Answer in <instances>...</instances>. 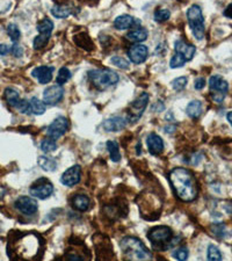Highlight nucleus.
Wrapping results in <instances>:
<instances>
[{
	"instance_id": "nucleus-3",
	"label": "nucleus",
	"mask_w": 232,
	"mask_h": 261,
	"mask_svg": "<svg viewBox=\"0 0 232 261\" xmlns=\"http://www.w3.org/2000/svg\"><path fill=\"white\" fill-rule=\"evenodd\" d=\"M88 79L93 84L94 87L103 91L115 86L119 83L120 77L116 72L108 70V68H97V70H91L88 72Z\"/></svg>"
},
{
	"instance_id": "nucleus-27",
	"label": "nucleus",
	"mask_w": 232,
	"mask_h": 261,
	"mask_svg": "<svg viewBox=\"0 0 232 261\" xmlns=\"http://www.w3.org/2000/svg\"><path fill=\"white\" fill-rule=\"evenodd\" d=\"M37 31L40 34L50 35L51 36V33L54 31V22H52L50 19H43V20L37 24Z\"/></svg>"
},
{
	"instance_id": "nucleus-42",
	"label": "nucleus",
	"mask_w": 232,
	"mask_h": 261,
	"mask_svg": "<svg viewBox=\"0 0 232 261\" xmlns=\"http://www.w3.org/2000/svg\"><path fill=\"white\" fill-rule=\"evenodd\" d=\"M224 15L227 16V18H230L232 19V4L231 5H229L227 8H225V11H224Z\"/></svg>"
},
{
	"instance_id": "nucleus-14",
	"label": "nucleus",
	"mask_w": 232,
	"mask_h": 261,
	"mask_svg": "<svg viewBox=\"0 0 232 261\" xmlns=\"http://www.w3.org/2000/svg\"><path fill=\"white\" fill-rule=\"evenodd\" d=\"M146 145H148L149 152L152 156H158L164 151V142H163L162 137L157 135L155 132H151L146 138Z\"/></svg>"
},
{
	"instance_id": "nucleus-15",
	"label": "nucleus",
	"mask_w": 232,
	"mask_h": 261,
	"mask_svg": "<svg viewBox=\"0 0 232 261\" xmlns=\"http://www.w3.org/2000/svg\"><path fill=\"white\" fill-rule=\"evenodd\" d=\"M126 126H127V119H124V117H121V116L109 117V119H107L102 123L103 129L109 132L121 131V130H123L124 128H126Z\"/></svg>"
},
{
	"instance_id": "nucleus-40",
	"label": "nucleus",
	"mask_w": 232,
	"mask_h": 261,
	"mask_svg": "<svg viewBox=\"0 0 232 261\" xmlns=\"http://www.w3.org/2000/svg\"><path fill=\"white\" fill-rule=\"evenodd\" d=\"M204 86H205V79H204L203 77H199L198 79L195 80V83H194L195 90L201 91V90L204 89Z\"/></svg>"
},
{
	"instance_id": "nucleus-25",
	"label": "nucleus",
	"mask_w": 232,
	"mask_h": 261,
	"mask_svg": "<svg viewBox=\"0 0 232 261\" xmlns=\"http://www.w3.org/2000/svg\"><path fill=\"white\" fill-rule=\"evenodd\" d=\"M106 148H107V151L109 152L110 159H112L114 163H117L121 161V153H120V149H119V144H117V142L107 141Z\"/></svg>"
},
{
	"instance_id": "nucleus-22",
	"label": "nucleus",
	"mask_w": 232,
	"mask_h": 261,
	"mask_svg": "<svg viewBox=\"0 0 232 261\" xmlns=\"http://www.w3.org/2000/svg\"><path fill=\"white\" fill-rule=\"evenodd\" d=\"M29 109H31L32 114H35V115H42V114L45 113V103L43 101H41L37 98H32L29 100Z\"/></svg>"
},
{
	"instance_id": "nucleus-10",
	"label": "nucleus",
	"mask_w": 232,
	"mask_h": 261,
	"mask_svg": "<svg viewBox=\"0 0 232 261\" xmlns=\"http://www.w3.org/2000/svg\"><path fill=\"white\" fill-rule=\"evenodd\" d=\"M64 97V89L61 85H52L44 90L43 92V102L45 104H55L60 103Z\"/></svg>"
},
{
	"instance_id": "nucleus-43",
	"label": "nucleus",
	"mask_w": 232,
	"mask_h": 261,
	"mask_svg": "<svg viewBox=\"0 0 232 261\" xmlns=\"http://www.w3.org/2000/svg\"><path fill=\"white\" fill-rule=\"evenodd\" d=\"M227 119H228V121H229V123H230V125L232 126V112H230V113L228 114V115H227Z\"/></svg>"
},
{
	"instance_id": "nucleus-19",
	"label": "nucleus",
	"mask_w": 232,
	"mask_h": 261,
	"mask_svg": "<svg viewBox=\"0 0 232 261\" xmlns=\"http://www.w3.org/2000/svg\"><path fill=\"white\" fill-rule=\"evenodd\" d=\"M149 36V32L148 29L138 27L136 29H133L127 33V40H129L130 42H133V43H140V42L145 41Z\"/></svg>"
},
{
	"instance_id": "nucleus-41",
	"label": "nucleus",
	"mask_w": 232,
	"mask_h": 261,
	"mask_svg": "<svg viewBox=\"0 0 232 261\" xmlns=\"http://www.w3.org/2000/svg\"><path fill=\"white\" fill-rule=\"evenodd\" d=\"M9 52H11V47H8L7 44H0V55L6 56Z\"/></svg>"
},
{
	"instance_id": "nucleus-39",
	"label": "nucleus",
	"mask_w": 232,
	"mask_h": 261,
	"mask_svg": "<svg viewBox=\"0 0 232 261\" xmlns=\"http://www.w3.org/2000/svg\"><path fill=\"white\" fill-rule=\"evenodd\" d=\"M11 52L13 54V56L19 58V57H21L22 55H24V49H22V47H20L19 44L14 43V45H13V47L11 48Z\"/></svg>"
},
{
	"instance_id": "nucleus-4",
	"label": "nucleus",
	"mask_w": 232,
	"mask_h": 261,
	"mask_svg": "<svg viewBox=\"0 0 232 261\" xmlns=\"http://www.w3.org/2000/svg\"><path fill=\"white\" fill-rule=\"evenodd\" d=\"M187 19L189 27L192 29L193 35L196 40L201 41L204 37V19L202 14V9L199 5H193L187 11Z\"/></svg>"
},
{
	"instance_id": "nucleus-38",
	"label": "nucleus",
	"mask_w": 232,
	"mask_h": 261,
	"mask_svg": "<svg viewBox=\"0 0 232 261\" xmlns=\"http://www.w3.org/2000/svg\"><path fill=\"white\" fill-rule=\"evenodd\" d=\"M16 109H19V112L22 114H29L31 113V109H29V101L21 99L20 102L16 106Z\"/></svg>"
},
{
	"instance_id": "nucleus-18",
	"label": "nucleus",
	"mask_w": 232,
	"mask_h": 261,
	"mask_svg": "<svg viewBox=\"0 0 232 261\" xmlns=\"http://www.w3.org/2000/svg\"><path fill=\"white\" fill-rule=\"evenodd\" d=\"M136 24H139V21H137L136 19H133L132 15L128 14H123L117 16L114 21V27L119 31H124V29H129L132 28L133 26H135Z\"/></svg>"
},
{
	"instance_id": "nucleus-9",
	"label": "nucleus",
	"mask_w": 232,
	"mask_h": 261,
	"mask_svg": "<svg viewBox=\"0 0 232 261\" xmlns=\"http://www.w3.org/2000/svg\"><path fill=\"white\" fill-rule=\"evenodd\" d=\"M68 126L70 125H68L66 117L58 116L49 125L47 129V135L48 137H50V138L56 141V139L60 138V137L63 136L64 133L67 131Z\"/></svg>"
},
{
	"instance_id": "nucleus-33",
	"label": "nucleus",
	"mask_w": 232,
	"mask_h": 261,
	"mask_svg": "<svg viewBox=\"0 0 232 261\" xmlns=\"http://www.w3.org/2000/svg\"><path fill=\"white\" fill-rule=\"evenodd\" d=\"M171 16V12L166 8H158L155 12V20L157 22H164L167 21Z\"/></svg>"
},
{
	"instance_id": "nucleus-37",
	"label": "nucleus",
	"mask_w": 232,
	"mask_h": 261,
	"mask_svg": "<svg viewBox=\"0 0 232 261\" xmlns=\"http://www.w3.org/2000/svg\"><path fill=\"white\" fill-rule=\"evenodd\" d=\"M188 256H189L188 250L186 249V247H180V249L175 250L174 252H173V258H175V259H178L180 261L187 260Z\"/></svg>"
},
{
	"instance_id": "nucleus-20",
	"label": "nucleus",
	"mask_w": 232,
	"mask_h": 261,
	"mask_svg": "<svg viewBox=\"0 0 232 261\" xmlns=\"http://www.w3.org/2000/svg\"><path fill=\"white\" fill-rule=\"evenodd\" d=\"M71 203H72V207L78 211H86L88 208H90L91 201L90 197L85 194H77L74 195L71 200Z\"/></svg>"
},
{
	"instance_id": "nucleus-11",
	"label": "nucleus",
	"mask_w": 232,
	"mask_h": 261,
	"mask_svg": "<svg viewBox=\"0 0 232 261\" xmlns=\"http://www.w3.org/2000/svg\"><path fill=\"white\" fill-rule=\"evenodd\" d=\"M15 208L26 216H32L37 211L38 204L33 197L29 196H20L15 201Z\"/></svg>"
},
{
	"instance_id": "nucleus-2",
	"label": "nucleus",
	"mask_w": 232,
	"mask_h": 261,
	"mask_svg": "<svg viewBox=\"0 0 232 261\" xmlns=\"http://www.w3.org/2000/svg\"><path fill=\"white\" fill-rule=\"evenodd\" d=\"M120 246L124 256L130 260H150L153 257L148 247L135 237H124Z\"/></svg>"
},
{
	"instance_id": "nucleus-6",
	"label": "nucleus",
	"mask_w": 232,
	"mask_h": 261,
	"mask_svg": "<svg viewBox=\"0 0 232 261\" xmlns=\"http://www.w3.org/2000/svg\"><path fill=\"white\" fill-rule=\"evenodd\" d=\"M209 89L212 92V99L216 101V102H222L229 90V84L221 76L215 74V76H211L210 79H209Z\"/></svg>"
},
{
	"instance_id": "nucleus-34",
	"label": "nucleus",
	"mask_w": 232,
	"mask_h": 261,
	"mask_svg": "<svg viewBox=\"0 0 232 261\" xmlns=\"http://www.w3.org/2000/svg\"><path fill=\"white\" fill-rule=\"evenodd\" d=\"M186 61L184 56L180 54H178V52H175V55L171 58V62H169V66H171L172 68H178V67H181L184 66V65L186 64Z\"/></svg>"
},
{
	"instance_id": "nucleus-29",
	"label": "nucleus",
	"mask_w": 232,
	"mask_h": 261,
	"mask_svg": "<svg viewBox=\"0 0 232 261\" xmlns=\"http://www.w3.org/2000/svg\"><path fill=\"white\" fill-rule=\"evenodd\" d=\"M7 34L14 43H16V42L20 40V37H21L20 29H19V27L15 24H9L7 26Z\"/></svg>"
},
{
	"instance_id": "nucleus-16",
	"label": "nucleus",
	"mask_w": 232,
	"mask_h": 261,
	"mask_svg": "<svg viewBox=\"0 0 232 261\" xmlns=\"http://www.w3.org/2000/svg\"><path fill=\"white\" fill-rule=\"evenodd\" d=\"M52 73H54V66H37L32 71V76L36 78L40 84H48L52 79Z\"/></svg>"
},
{
	"instance_id": "nucleus-8",
	"label": "nucleus",
	"mask_w": 232,
	"mask_h": 261,
	"mask_svg": "<svg viewBox=\"0 0 232 261\" xmlns=\"http://www.w3.org/2000/svg\"><path fill=\"white\" fill-rule=\"evenodd\" d=\"M29 193L34 197L40 198V200H45L50 197L54 193V185L51 184L48 179H40L29 189Z\"/></svg>"
},
{
	"instance_id": "nucleus-17",
	"label": "nucleus",
	"mask_w": 232,
	"mask_h": 261,
	"mask_svg": "<svg viewBox=\"0 0 232 261\" xmlns=\"http://www.w3.org/2000/svg\"><path fill=\"white\" fill-rule=\"evenodd\" d=\"M174 50L175 52H178V54L182 55L186 61L189 62L193 60V57H194V55L196 52V48L193 44L186 43L185 41L178 40L174 44Z\"/></svg>"
},
{
	"instance_id": "nucleus-28",
	"label": "nucleus",
	"mask_w": 232,
	"mask_h": 261,
	"mask_svg": "<svg viewBox=\"0 0 232 261\" xmlns=\"http://www.w3.org/2000/svg\"><path fill=\"white\" fill-rule=\"evenodd\" d=\"M50 35H44V34H38L36 37L33 41V45H34V49L36 50H40V49H43L45 45L49 43L50 41Z\"/></svg>"
},
{
	"instance_id": "nucleus-13",
	"label": "nucleus",
	"mask_w": 232,
	"mask_h": 261,
	"mask_svg": "<svg viewBox=\"0 0 232 261\" xmlns=\"http://www.w3.org/2000/svg\"><path fill=\"white\" fill-rule=\"evenodd\" d=\"M81 177V168L79 165H73L72 167H68L63 173L61 178V182L66 187H72V186L79 184Z\"/></svg>"
},
{
	"instance_id": "nucleus-31",
	"label": "nucleus",
	"mask_w": 232,
	"mask_h": 261,
	"mask_svg": "<svg viewBox=\"0 0 232 261\" xmlns=\"http://www.w3.org/2000/svg\"><path fill=\"white\" fill-rule=\"evenodd\" d=\"M70 78H71V72H70V70H68L67 67H62L60 68V71H58V76L56 78V81H57V84L58 85H64L65 83H67L68 80H70Z\"/></svg>"
},
{
	"instance_id": "nucleus-1",
	"label": "nucleus",
	"mask_w": 232,
	"mask_h": 261,
	"mask_svg": "<svg viewBox=\"0 0 232 261\" xmlns=\"http://www.w3.org/2000/svg\"><path fill=\"white\" fill-rule=\"evenodd\" d=\"M174 193L184 202H192L198 197L199 188L191 171L184 167H176L168 175Z\"/></svg>"
},
{
	"instance_id": "nucleus-12",
	"label": "nucleus",
	"mask_w": 232,
	"mask_h": 261,
	"mask_svg": "<svg viewBox=\"0 0 232 261\" xmlns=\"http://www.w3.org/2000/svg\"><path fill=\"white\" fill-rule=\"evenodd\" d=\"M148 55H149L148 47L140 43H135L133 45H132L128 50L129 60L135 64L144 63L146 58H148Z\"/></svg>"
},
{
	"instance_id": "nucleus-7",
	"label": "nucleus",
	"mask_w": 232,
	"mask_h": 261,
	"mask_svg": "<svg viewBox=\"0 0 232 261\" xmlns=\"http://www.w3.org/2000/svg\"><path fill=\"white\" fill-rule=\"evenodd\" d=\"M173 232L172 229L165 225H158V227L152 228L149 231L148 238L152 241L153 245H164L172 240Z\"/></svg>"
},
{
	"instance_id": "nucleus-26",
	"label": "nucleus",
	"mask_w": 232,
	"mask_h": 261,
	"mask_svg": "<svg viewBox=\"0 0 232 261\" xmlns=\"http://www.w3.org/2000/svg\"><path fill=\"white\" fill-rule=\"evenodd\" d=\"M72 9L67 6H63V5H56L51 8V14L52 16L57 19H65L67 18L68 15L71 14Z\"/></svg>"
},
{
	"instance_id": "nucleus-23",
	"label": "nucleus",
	"mask_w": 232,
	"mask_h": 261,
	"mask_svg": "<svg viewBox=\"0 0 232 261\" xmlns=\"http://www.w3.org/2000/svg\"><path fill=\"white\" fill-rule=\"evenodd\" d=\"M38 165L41 166L42 169L47 172H54L57 168V162L50 157L41 156L38 157Z\"/></svg>"
},
{
	"instance_id": "nucleus-21",
	"label": "nucleus",
	"mask_w": 232,
	"mask_h": 261,
	"mask_svg": "<svg viewBox=\"0 0 232 261\" xmlns=\"http://www.w3.org/2000/svg\"><path fill=\"white\" fill-rule=\"evenodd\" d=\"M186 113L191 119H199L202 114V102L199 100L191 101L188 103L187 108H186Z\"/></svg>"
},
{
	"instance_id": "nucleus-30",
	"label": "nucleus",
	"mask_w": 232,
	"mask_h": 261,
	"mask_svg": "<svg viewBox=\"0 0 232 261\" xmlns=\"http://www.w3.org/2000/svg\"><path fill=\"white\" fill-rule=\"evenodd\" d=\"M56 149H57V143H56V141H55V139L50 138V137L43 139V141H42V143H41V150L45 153L55 151Z\"/></svg>"
},
{
	"instance_id": "nucleus-35",
	"label": "nucleus",
	"mask_w": 232,
	"mask_h": 261,
	"mask_svg": "<svg viewBox=\"0 0 232 261\" xmlns=\"http://www.w3.org/2000/svg\"><path fill=\"white\" fill-rule=\"evenodd\" d=\"M112 63L115 65V66H117L119 68H121V70H127V68H129V62L126 60V58L121 57V56H114L112 57Z\"/></svg>"
},
{
	"instance_id": "nucleus-24",
	"label": "nucleus",
	"mask_w": 232,
	"mask_h": 261,
	"mask_svg": "<svg viewBox=\"0 0 232 261\" xmlns=\"http://www.w3.org/2000/svg\"><path fill=\"white\" fill-rule=\"evenodd\" d=\"M5 99L9 106L14 107V108H16V106H18L21 100L20 94H19L18 91L12 89V87H8V89L5 90Z\"/></svg>"
},
{
	"instance_id": "nucleus-36",
	"label": "nucleus",
	"mask_w": 232,
	"mask_h": 261,
	"mask_svg": "<svg viewBox=\"0 0 232 261\" xmlns=\"http://www.w3.org/2000/svg\"><path fill=\"white\" fill-rule=\"evenodd\" d=\"M187 83H188L187 78L179 77V78H176V79L172 81V87H173V90L178 91L179 92V91H182L186 86H187Z\"/></svg>"
},
{
	"instance_id": "nucleus-5",
	"label": "nucleus",
	"mask_w": 232,
	"mask_h": 261,
	"mask_svg": "<svg viewBox=\"0 0 232 261\" xmlns=\"http://www.w3.org/2000/svg\"><path fill=\"white\" fill-rule=\"evenodd\" d=\"M148 103H149L148 93H142L135 101H133L132 104L129 106V110H128V120L130 122L135 123L140 119V117H142L143 113L145 112L146 107H148Z\"/></svg>"
},
{
	"instance_id": "nucleus-32",
	"label": "nucleus",
	"mask_w": 232,
	"mask_h": 261,
	"mask_svg": "<svg viewBox=\"0 0 232 261\" xmlns=\"http://www.w3.org/2000/svg\"><path fill=\"white\" fill-rule=\"evenodd\" d=\"M207 258H208V260H211V261H220L222 260V253H221V251L218 250L217 246L209 245Z\"/></svg>"
}]
</instances>
